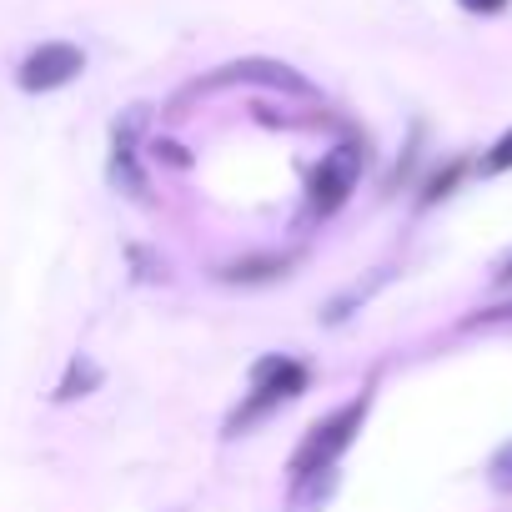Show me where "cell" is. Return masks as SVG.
I'll return each instance as SVG.
<instances>
[{"mask_svg": "<svg viewBox=\"0 0 512 512\" xmlns=\"http://www.w3.org/2000/svg\"><path fill=\"white\" fill-rule=\"evenodd\" d=\"M367 407H372V397L362 392V397H352L347 407H337L327 422H317V427L307 432V442H302V447H297V457H292L297 507H312L317 497H327V487H332V467H337V457L352 447V437L362 432Z\"/></svg>", "mask_w": 512, "mask_h": 512, "instance_id": "1", "label": "cell"}, {"mask_svg": "<svg viewBox=\"0 0 512 512\" xmlns=\"http://www.w3.org/2000/svg\"><path fill=\"white\" fill-rule=\"evenodd\" d=\"M307 367L302 362H292V357H267V362H256V377H251V397L231 412V422H226V432H241V427H251V422H262L272 407H282V402H292V397H302L307 392Z\"/></svg>", "mask_w": 512, "mask_h": 512, "instance_id": "2", "label": "cell"}, {"mask_svg": "<svg viewBox=\"0 0 512 512\" xmlns=\"http://www.w3.org/2000/svg\"><path fill=\"white\" fill-rule=\"evenodd\" d=\"M81 71H86V51H81V46H71V41H41V46L21 61L16 81H21V91L41 96V91L71 86Z\"/></svg>", "mask_w": 512, "mask_h": 512, "instance_id": "3", "label": "cell"}, {"mask_svg": "<svg viewBox=\"0 0 512 512\" xmlns=\"http://www.w3.org/2000/svg\"><path fill=\"white\" fill-rule=\"evenodd\" d=\"M362 161H367L362 146H337V151L322 156V166L312 171V211H317V216H332V211L357 191Z\"/></svg>", "mask_w": 512, "mask_h": 512, "instance_id": "4", "label": "cell"}, {"mask_svg": "<svg viewBox=\"0 0 512 512\" xmlns=\"http://www.w3.org/2000/svg\"><path fill=\"white\" fill-rule=\"evenodd\" d=\"M136 126H141V111L126 116V126H116V151H111V181L126 186L131 196L146 191V181H141V171H136Z\"/></svg>", "mask_w": 512, "mask_h": 512, "instance_id": "5", "label": "cell"}, {"mask_svg": "<svg viewBox=\"0 0 512 512\" xmlns=\"http://www.w3.org/2000/svg\"><path fill=\"white\" fill-rule=\"evenodd\" d=\"M216 81H267V86H287V91H307V81L277 61H246V66H226Z\"/></svg>", "mask_w": 512, "mask_h": 512, "instance_id": "6", "label": "cell"}, {"mask_svg": "<svg viewBox=\"0 0 512 512\" xmlns=\"http://www.w3.org/2000/svg\"><path fill=\"white\" fill-rule=\"evenodd\" d=\"M287 256H246V262H231L221 277L226 282H272V277H287Z\"/></svg>", "mask_w": 512, "mask_h": 512, "instance_id": "7", "label": "cell"}, {"mask_svg": "<svg viewBox=\"0 0 512 512\" xmlns=\"http://www.w3.org/2000/svg\"><path fill=\"white\" fill-rule=\"evenodd\" d=\"M462 171H467V166H462V161H452L442 176H432V181H427V196H422V201H442V196H452V186L462 181Z\"/></svg>", "mask_w": 512, "mask_h": 512, "instance_id": "8", "label": "cell"}, {"mask_svg": "<svg viewBox=\"0 0 512 512\" xmlns=\"http://www.w3.org/2000/svg\"><path fill=\"white\" fill-rule=\"evenodd\" d=\"M482 171H487V176H497V171H512V131H507V136H502V141H497V146L482 156Z\"/></svg>", "mask_w": 512, "mask_h": 512, "instance_id": "9", "label": "cell"}, {"mask_svg": "<svg viewBox=\"0 0 512 512\" xmlns=\"http://www.w3.org/2000/svg\"><path fill=\"white\" fill-rule=\"evenodd\" d=\"M457 6H462L467 16H502L512 0H457Z\"/></svg>", "mask_w": 512, "mask_h": 512, "instance_id": "10", "label": "cell"}, {"mask_svg": "<svg viewBox=\"0 0 512 512\" xmlns=\"http://www.w3.org/2000/svg\"><path fill=\"white\" fill-rule=\"evenodd\" d=\"M492 472H497V487H512V447L497 457V467H492Z\"/></svg>", "mask_w": 512, "mask_h": 512, "instance_id": "11", "label": "cell"}, {"mask_svg": "<svg viewBox=\"0 0 512 512\" xmlns=\"http://www.w3.org/2000/svg\"><path fill=\"white\" fill-rule=\"evenodd\" d=\"M492 282H497V287H512V256H507V262L497 267V277H492Z\"/></svg>", "mask_w": 512, "mask_h": 512, "instance_id": "12", "label": "cell"}]
</instances>
